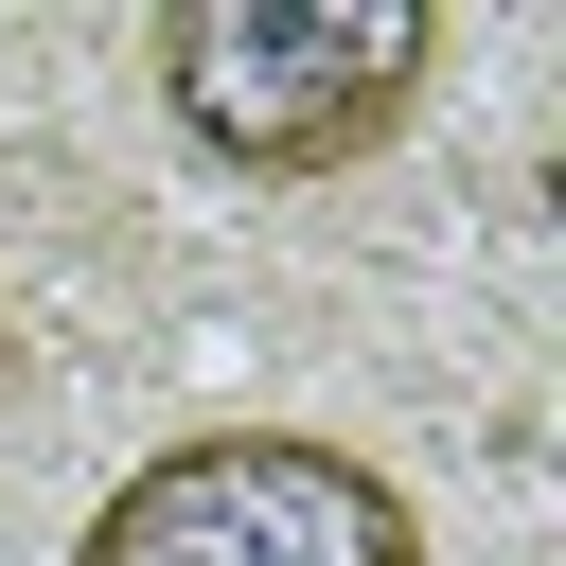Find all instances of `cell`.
Masks as SVG:
<instances>
[{
  "label": "cell",
  "mask_w": 566,
  "mask_h": 566,
  "mask_svg": "<svg viewBox=\"0 0 566 566\" xmlns=\"http://www.w3.org/2000/svg\"><path fill=\"white\" fill-rule=\"evenodd\" d=\"M142 53H159V106L212 177L301 195V177H354L424 106L442 0H177Z\"/></svg>",
  "instance_id": "cell-1"
},
{
  "label": "cell",
  "mask_w": 566,
  "mask_h": 566,
  "mask_svg": "<svg viewBox=\"0 0 566 566\" xmlns=\"http://www.w3.org/2000/svg\"><path fill=\"white\" fill-rule=\"evenodd\" d=\"M71 566H424V495L336 424H177L88 495Z\"/></svg>",
  "instance_id": "cell-2"
}]
</instances>
